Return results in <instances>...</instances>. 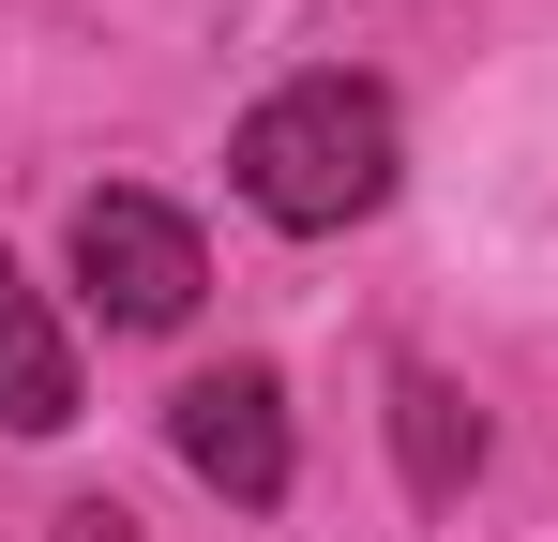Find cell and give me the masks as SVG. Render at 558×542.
I'll list each match as a JSON object with an SVG mask.
<instances>
[{"label":"cell","mask_w":558,"mask_h":542,"mask_svg":"<svg viewBox=\"0 0 558 542\" xmlns=\"http://www.w3.org/2000/svg\"><path fill=\"white\" fill-rule=\"evenodd\" d=\"M76 286H92V317H121V332H182L211 271H196V226L167 196L106 181V196H76Z\"/></svg>","instance_id":"2"},{"label":"cell","mask_w":558,"mask_h":542,"mask_svg":"<svg viewBox=\"0 0 558 542\" xmlns=\"http://www.w3.org/2000/svg\"><path fill=\"white\" fill-rule=\"evenodd\" d=\"M61 542H136V513H121V497H76V513H61Z\"/></svg>","instance_id":"6"},{"label":"cell","mask_w":558,"mask_h":542,"mask_svg":"<svg viewBox=\"0 0 558 542\" xmlns=\"http://www.w3.org/2000/svg\"><path fill=\"white\" fill-rule=\"evenodd\" d=\"M76 422V347L46 317V286L0 257V438H61Z\"/></svg>","instance_id":"4"},{"label":"cell","mask_w":558,"mask_h":542,"mask_svg":"<svg viewBox=\"0 0 558 542\" xmlns=\"http://www.w3.org/2000/svg\"><path fill=\"white\" fill-rule=\"evenodd\" d=\"M242 196L272 211V226H363L392 167H408V136H392V90L377 76H287L257 121H242Z\"/></svg>","instance_id":"1"},{"label":"cell","mask_w":558,"mask_h":542,"mask_svg":"<svg viewBox=\"0 0 558 542\" xmlns=\"http://www.w3.org/2000/svg\"><path fill=\"white\" fill-rule=\"evenodd\" d=\"M167 438H182V467L211 482V497H242V513H272V497H287V392H272V361L182 377Z\"/></svg>","instance_id":"3"},{"label":"cell","mask_w":558,"mask_h":542,"mask_svg":"<svg viewBox=\"0 0 558 542\" xmlns=\"http://www.w3.org/2000/svg\"><path fill=\"white\" fill-rule=\"evenodd\" d=\"M392 452H408V482H423V497H468V467H483V407H468L453 377H423V361H408V377H392Z\"/></svg>","instance_id":"5"}]
</instances>
